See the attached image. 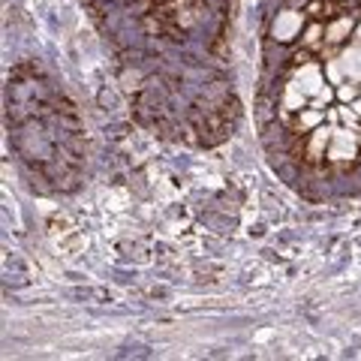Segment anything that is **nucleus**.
I'll list each match as a JSON object with an SVG mask.
<instances>
[{
    "instance_id": "2",
    "label": "nucleus",
    "mask_w": 361,
    "mask_h": 361,
    "mask_svg": "<svg viewBox=\"0 0 361 361\" xmlns=\"http://www.w3.org/2000/svg\"><path fill=\"white\" fill-rule=\"evenodd\" d=\"M358 148H361V142H358L355 130H334L325 157H329L331 163H353L358 157Z\"/></svg>"
},
{
    "instance_id": "10",
    "label": "nucleus",
    "mask_w": 361,
    "mask_h": 361,
    "mask_svg": "<svg viewBox=\"0 0 361 361\" xmlns=\"http://www.w3.org/2000/svg\"><path fill=\"white\" fill-rule=\"evenodd\" d=\"M331 99H334V90H331V87H322L319 94H316V97L310 99V106H313V109H325V106L331 103Z\"/></svg>"
},
{
    "instance_id": "11",
    "label": "nucleus",
    "mask_w": 361,
    "mask_h": 361,
    "mask_svg": "<svg viewBox=\"0 0 361 361\" xmlns=\"http://www.w3.org/2000/svg\"><path fill=\"white\" fill-rule=\"evenodd\" d=\"M292 4H301V9H304V6H310V0H292Z\"/></svg>"
},
{
    "instance_id": "4",
    "label": "nucleus",
    "mask_w": 361,
    "mask_h": 361,
    "mask_svg": "<svg viewBox=\"0 0 361 361\" xmlns=\"http://www.w3.org/2000/svg\"><path fill=\"white\" fill-rule=\"evenodd\" d=\"M337 63H341L346 82H361V42L355 39L353 45H343L337 51Z\"/></svg>"
},
{
    "instance_id": "3",
    "label": "nucleus",
    "mask_w": 361,
    "mask_h": 361,
    "mask_svg": "<svg viewBox=\"0 0 361 361\" xmlns=\"http://www.w3.org/2000/svg\"><path fill=\"white\" fill-rule=\"evenodd\" d=\"M292 82H295L304 94L313 99L325 87V73H322V66L316 61H304V63H295V75H292Z\"/></svg>"
},
{
    "instance_id": "5",
    "label": "nucleus",
    "mask_w": 361,
    "mask_h": 361,
    "mask_svg": "<svg viewBox=\"0 0 361 361\" xmlns=\"http://www.w3.org/2000/svg\"><path fill=\"white\" fill-rule=\"evenodd\" d=\"M331 135H334L331 127H316L313 133H307V139H304V157H307L310 163H319L325 151H329Z\"/></svg>"
},
{
    "instance_id": "12",
    "label": "nucleus",
    "mask_w": 361,
    "mask_h": 361,
    "mask_svg": "<svg viewBox=\"0 0 361 361\" xmlns=\"http://www.w3.org/2000/svg\"><path fill=\"white\" fill-rule=\"evenodd\" d=\"M355 39H358V42H361V25H358V27H355Z\"/></svg>"
},
{
    "instance_id": "1",
    "label": "nucleus",
    "mask_w": 361,
    "mask_h": 361,
    "mask_svg": "<svg viewBox=\"0 0 361 361\" xmlns=\"http://www.w3.org/2000/svg\"><path fill=\"white\" fill-rule=\"evenodd\" d=\"M304 27V13H298V9H280V13L274 16V21H271V42L277 45H286L292 42L301 33Z\"/></svg>"
},
{
    "instance_id": "7",
    "label": "nucleus",
    "mask_w": 361,
    "mask_h": 361,
    "mask_svg": "<svg viewBox=\"0 0 361 361\" xmlns=\"http://www.w3.org/2000/svg\"><path fill=\"white\" fill-rule=\"evenodd\" d=\"M319 121H322V109H313V106H307V109H301L298 111V118H295V130H298V135L304 133H313L316 127H319Z\"/></svg>"
},
{
    "instance_id": "8",
    "label": "nucleus",
    "mask_w": 361,
    "mask_h": 361,
    "mask_svg": "<svg viewBox=\"0 0 361 361\" xmlns=\"http://www.w3.org/2000/svg\"><path fill=\"white\" fill-rule=\"evenodd\" d=\"M301 42H304V49H316L319 42H325V25H322V21H313V25L304 30Z\"/></svg>"
},
{
    "instance_id": "9",
    "label": "nucleus",
    "mask_w": 361,
    "mask_h": 361,
    "mask_svg": "<svg viewBox=\"0 0 361 361\" xmlns=\"http://www.w3.org/2000/svg\"><path fill=\"white\" fill-rule=\"evenodd\" d=\"M355 85H358V82H343V85H337V97H341L343 103H353V99H358L361 90H358Z\"/></svg>"
},
{
    "instance_id": "6",
    "label": "nucleus",
    "mask_w": 361,
    "mask_h": 361,
    "mask_svg": "<svg viewBox=\"0 0 361 361\" xmlns=\"http://www.w3.org/2000/svg\"><path fill=\"white\" fill-rule=\"evenodd\" d=\"M353 16H341V18H334L329 27H325V45H343L346 37L353 33Z\"/></svg>"
}]
</instances>
